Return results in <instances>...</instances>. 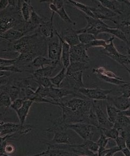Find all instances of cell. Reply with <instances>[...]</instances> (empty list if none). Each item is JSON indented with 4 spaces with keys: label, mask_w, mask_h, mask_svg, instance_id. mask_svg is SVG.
<instances>
[{
    "label": "cell",
    "mask_w": 130,
    "mask_h": 156,
    "mask_svg": "<svg viewBox=\"0 0 130 156\" xmlns=\"http://www.w3.org/2000/svg\"><path fill=\"white\" fill-rule=\"evenodd\" d=\"M115 38V37L112 36L108 40H107V44L106 47L102 51V52L109 58L111 56H117L120 53L116 48L113 43V40Z\"/></svg>",
    "instance_id": "cell-22"
},
{
    "label": "cell",
    "mask_w": 130,
    "mask_h": 156,
    "mask_svg": "<svg viewBox=\"0 0 130 156\" xmlns=\"http://www.w3.org/2000/svg\"><path fill=\"white\" fill-rule=\"evenodd\" d=\"M24 100L25 99L23 98H17L16 100L12 101L11 106L10 107V108L14 110L15 112L17 111V110H19V108H21L22 107V106L23 105Z\"/></svg>",
    "instance_id": "cell-43"
},
{
    "label": "cell",
    "mask_w": 130,
    "mask_h": 156,
    "mask_svg": "<svg viewBox=\"0 0 130 156\" xmlns=\"http://www.w3.org/2000/svg\"><path fill=\"white\" fill-rule=\"evenodd\" d=\"M87 49L84 44H80L71 47L70 48V62H80L89 63L90 56L87 53Z\"/></svg>",
    "instance_id": "cell-9"
},
{
    "label": "cell",
    "mask_w": 130,
    "mask_h": 156,
    "mask_svg": "<svg viewBox=\"0 0 130 156\" xmlns=\"http://www.w3.org/2000/svg\"><path fill=\"white\" fill-rule=\"evenodd\" d=\"M58 107L62 110V121L67 125L77 122L90 124V116L94 111L92 100L80 95L70 100H62Z\"/></svg>",
    "instance_id": "cell-2"
},
{
    "label": "cell",
    "mask_w": 130,
    "mask_h": 156,
    "mask_svg": "<svg viewBox=\"0 0 130 156\" xmlns=\"http://www.w3.org/2000/svg\"><path fill=\"white\" fill-rule=\"evenodd\" d=\"M30 76L38 84L39 86H41L42 87L46 88L51 87L54 86L53 84L51 83L50 78L44 77V76H34L32 75Z\"/></svg>",
    "instance_id": "cell-32"
},
{
    "label": "cell",
    "mask_w": 130,
    "mask_h": 156,
    "mask_svg": "<svg viewBox=\"0 0 130 156\" xmlns=\"http://www.w3.org/2000/svg\"><path fill=\"white\" fill-rule=\"evenodd\" d=\"M121 152L123 153L124 156H130V150L127 147H125L121 149Z\"/></svg>",
    "instance_id": "cell-51"
},
{
    "label": "cell",
    "mask_w": 130,
    "mask_h": 156,
    "mask_svg": "<svg viewBox=\"0 0 130 156\" xmlns=\"http://www.w3.org/2000/svg\"><path fill=\"white\" fill-rule=\"evenodd\" d=\"M59 34L62 39L67 42L71 47L80 44L77 30H75L71 27H68L64 29Z\"/></svg>",
    "instance_id": "cell-11"
},
{
    "label": "cell",
    "mask_w": 130,
    "mask_h": 156,
    "mask_svg": "<svg viewBox=\"0 0 130 156\" xmlns=\"http://www.w3.org/2000/svg\"><path fill=\"white\" fill-rule=\"evenodd\" d=\"M45 19L46 18L41 17V16H39L36 12L34 7L32 6L31 16H30V19L29 20V21L32 22V23H33L35 25H36V26L39 27L40 24L43 22Z\"/></svg>",
    "instance_id": "cell-36"
},
{
    "label": "cell",
    "mask_w": 130,
    "mask_h": 156,
    "mask_svg": "<svg viewBox=\"0 0 130 156\" xmlns=\"http://www.w3.org/2000/svg\"><path fill=\"white\" fill-rule=\"evenodd\" d=\"M89 67V63L80 62H70V65L67 68V76H69L77 72L87 69Z\"/></svg>",
    "instance_id": "cell-23"
},
{
    "label": "cell",
    "mask_w": 130,
    "mask_h": 156,
    "mask_svg": "<svg viewBox=\"0 0 130 156\" xmlns=\"http://www.w3.org/2000/svg\"><path fill=\"white\" fill-rule=\"evenodd\" d=\"M56 13H57L58 15V16L60 17V19L63 20V21L66 23L69 24H74V25L76 24V23L72 21L70 16L67 14V12L65 10L64 6H63V7L61 8L60 9H58L56 11Z\"/></svg>",
    "instance_id": "cell-38"
},
{
    "label": "cell",
    "mask_w": 130,
    "mask_h": 156,
    "mask_svg": "<svg viewBox=\"0 0 130 156\" xmlns=\"http://www.w3.org/2000/svg\"><path fill=\"white\" fill-rule=\"evenodd\" d=\"M100 128L103 134L110 139H112L115 140L119 136V130L114 127L110 129H105L101 127Z\"/></svg>",
    "instance_id": "cell-35"
},
{
    "label": "cell",
    "mask_w": 130,
    "mask_h": 156,
    "mask_svg": "<svg viewBox=\"0 0 130 156\" xmlns=\"http://www.w3.org/2000/svg\"><path fill=\"white\" fill-rule=\"evenodd\" d=\"M65 3H70L73 6H74L75 8H76L80 10V11L83 12L85 15L95 19L94 14L91 10V6L83 4L80 2H77L75 1H70V0L65 1Z\"/></svg>",
    "instance_id": "cell-24"
},
{
    "label": "cell",
    "mask_w": 130,
    "mask_h": 156,
    "mask_svg": "<svg viewBox=\"0 0 130 156\" xmlns=\"http://www.w3.org/2000/svg\"><path fill=\"white\" fill-rule=\"evenodd\" d=\"M51 65L60 66V61H53L48 58H46V56H39L36 57L28 66H26L24 70L32 74L35 70L39 68Z\"/></svg>",
    "instance_id": "cell-10"
},
{
    "label": "cell",
    "mask_w": 130,
    "mask_h": 156,
    "mask_svg": "<svg viewBox=\"0 0 130 156\" xmlns=\"http://www.w3.org/2000/svg\"><path fill=\"white\" fill-rule=\"evenodd\" d=\"M32 3L30 1H23L21 7L22 17L26 22L29 21L32 12Z\"/></svg>",
    "instance_id": "cell-30"
},
{
    "label": "cell",
    "mask_w": 130,
    "mask_h": 156,
    "mask_svg": "<svg viewBox=\"0 0 130 156\" xmlns=\"http://www.w3.org/2000/svg\"><path fill=\"white\" fill-rule=\"evenodd\" d=\"M129 100H130V97L129 98Z\"/></svg>",
    "instance_id": "cell-55"
},
{
    "label": "cell",
    "mask_w": 130,
    "mask_h": 156,
    "mask_svg": "<svg viewBox=\"0 0 130 156\" xmlns=\"http://www.w3.org/2000/svg\"><path fill=\"white\" fill-rule=\"evenodd\" d=\"M124 1V2L125 3L126 5L128 6V7L129 8V9H130V15H129V17H128V19H127L124 20L125 21H130V1Z\"/></svg>",
    "instance_id": "cell-53"
},
{
    "label": "cell",
    "mask_w": 130,
    "mask_h": 156,
    "mask_svg": "<svg viewBox=\"0 0 130 156\" xmlns=\"http://www.w3.org/2000/svg\"><path fill=\"white\" fill-rule=\"evenodd\" d=\"M109 140L110 139L103 134V133L101 132V135L96 142L97 144L98 145L99 147L106 148V146L108 145Z\"/></svg>",
    "instance_id": "cell-42"
},
{
    "label": "cell",
    "mask_w": 130,
    "mask_h": 156,
    "mask_svg": "<svg viewBox=\"0 0 130 156\" xmlns=\"http://www.w3.org/2000/svg\"><path fill=\"white\" fill-rule=\"evenodd\" d=\"M115 141L116 142V145H117L118 147H119L121 149L126 147V146L125 139L123 136H121L120 135L115 140Z\"/></svg>",
    "instance_id": "cell-48"
},
{
    "label": "cell",
    "mask_w": 130,
    "mask_h": 156,
    "mask_svg": "<svg viewBox=\"0 0 130 156\" xmlns=\"http://www.w3.org/2000/svg\"><path fill=\"white\" fill-rule=\"evenodd\" d=\"M17 62V58L7 59V58H1V67H8V66L15 65Z\"/></svg>",
    "instance_id": "cell-47"
},
{
    "label": "cell",
    "mask_w": 130,
    "mask_h": 156,
    "mask_svg": "<svg viewBox=\"0 0 130 156\" xmlns=\"http://www.w3.org/2000/svg\"><path fill=\"white\" fill-rule=\"evenodd\" d=\"M67 130H56L53 132L54 136L50 141L51 144H70V137L67 133Z\"/></svg>",
    "instance_id": "cell-19"
},
{
    "label": "cell",
    "mask_w": 130,
    "mask_h": 156,
    "mask_svg": "<svg viewBox=\"0 0 130 156\" xmlns=\"http://www.w3.org/2000/svg\"><path fill=\"white\" fill-rule=\"evenodd\" d=\"M74 145L77 147L88 149L92 152H94V154H96L97 156H98L97 153L99 149L98 145L97 144L96 142H94L92 140L87 139L86 140H84V143H83L82 144H74Z\"/></svg>",
    "instance_id": "cell-28"
},
{
    "label": "cell",
    "mask_w": 130,
    "mask_h": 156,
    "mask_svg": "<svg viewBox=\"0 0 130 156\" xmlns=\"http://www.w3.org/2000/svg\"><path fill=\"white\" fill-rule=\"evenodd\" d=\"M21 125L12 122H1V136H5L8 134H12L19 131Z\"/></svg>",
    "instance_id": "cell-17"
},
{
    "label": "cell",
    "mask_w": 130,
    "mask_h": 156,
    "mask_svg": "<svg viewBox=\"0 0 130 156\" xmlns=\"http://www.w3.org/2000/svg\"><path fill=\"white\" fill-rule=\"evenodd\" d=\"M106 111L108 116V120L112 124H115L118 117L120 115L121 111L118 110L116 107L111 104H108V103L106 105Z\"/></svg>",
    "instance_id": "cell-27"
},
{
    "label": "cell",
    "mask_w": 130,
    "mask_h": 156,
    "mask_svg": "<svg viewBox=\"0 0 130 156\" xmlns=\"http://www.w3.org/2000/svg\"><path fill=\"white\" fill-rule=\"evenodd\" d=\"M121 86V95L129 98L130 97V82L123 84Z\"/></svg>",
    "instance_id": "cell-46"
},
{
    "label": "cell",
    "mask_w": 130,
    "mask_h": 156,
    "mask_svg": "<svg viewBox=\"0 0 130 156\" xmlns=\"http://www.w3.org/2000/svg\"><path fill=\"white\" fill-rule=\"evenodd\" d=\"M67 76V68L63 67L59 73L53 77L50 78V80L54 86L60 87V84Z\"/></svg>",
    "instance_id": "cell-29"
},
{
    "label": "cell",
    "mask_w": 130,
    "mask_h": 156,
    "mask_svg": "<svg viewBox=\"0 0 130 156\" xmlns=\"http://www.w3.org/2000/svg\"><path fill=\"white\" fill-rule=\"evenodd\" d=\"M104 33L111 34L113 37H116L118 39L121 40L122 41L124 42L126 44H128V40L126 37L125 34L119 28H113V27H108L105 29Z\"/></svg>",
    "instance_id": "cell-26"
},
{
    "label": "cell",
    "mask_w": 130,
    "mask_h": 156,
    "mask_svg": "<svg viewBox=\"0 0 130 156\" xmlns=\"http://www.w3.org/2000/svg\"><path fill=\"white\" fill-rule=\"evenodd\" d=\"M110 58L116 61L125 68L129 67L130 65V56L128 55H124L123 54L119 53L117 56H111Z\"/></svg>",
    "instance_id": "cell-33"
},
{
    "label": "cell",
    "mask_w": 130,
    "mask_h": 156,
    "mask_svg": "<svg viewBox=\"0 0 130 156\" xmlns=\"http://www.w3.org/2000/svg\"><path fill=\"white\" fill-rule=\"evenodd\" d=\"M121 114L125 115L126 117L130 118V108H128V110H125V111H121Z\"/></svg>",
    "instance_id": "cell-52"
},
{
    "label": "cell",
    "mask_w": 130,
    "mask_h": 156,
    "mask_svg": "<svg viewBox=\"0 0 130 156\" xmlns=\"http://www.w3.org/2000/svg\"><path fill=\"white\" fill-rule=\"evenodd\" d=\"M92 3L93 5L91 6V10L94 14L95 19L109 20L117 25L118 23L113 17H116L118 15L103 6L99 1H92Z\"/></svg>",
    "instance_id": "cell-5"
},
{
    "label": "cell",
    "mask_w": 130,
    "mask_h": 156,
    "mask_svg": "<svg viewBox=\"0 0 130 156\" xmlns=\"http://www.w3.org/2000/svg\"><path fill=\"white\" fill-rule=\"evenodd\" d=\"M112 92L111 90H104L100 88L82 87L78 90L87 99L91 100H107L110 94Z\"/></svg>",
    "instance_id": "cell-6"
},
{
    "label": "cell",
    "mask_w": 130,
    "mask_h": 156,
    "mask_svg": "<svg viewBox=\"0 0 130 156\" xmlns=\"http://www.w3.org/2000/svg\"><path fill=\"white\" fill-rule=\"evenodd\" d=\"M26 35L24 32L17 29L12 28L7 30L3 34H1V40H5L9 43L16 41Z\"/></svg>",
    "instance_id": "cell-18"
},
{
    "label": "cell",
    "mask_w": 130,
    "mask_h": 156,
    "mask_svg": "<svg viewBox=\"0 0 130 156\" xmlns=\"http://www.w3.org/2000/svg\"><path fill=\"white\" fill-rule=\"evenodd\" d=\"M14 146H13L12 144H7L5 149V156H9L10 154L14 153Z\"/></svg>",
    "instance_id": "cell-49"
},
{
    "label": "cell",
    "mask_w": 130,
    "mask_h": 156,
    "mask_svg": "<svg viewBox=\"0 0 130 156\" xmlns=\"http://www.w3.org/2000/svg\"><path fill=\"white\" fill-rule=\"evenodd\" d=\"M62 42L60 37L55 34L48 39V58L53 61H60Z\"/></svg>",
    "instance_id": "cell-8"
},
{
    "label": "cell",
    "mask_w": 130,
    "mask_h": 156,
    "mask_svg": "<svg viewBox=\"0 0 130 156\" xmlns=\"http://www.w3.org/2000/svg\"><path fill=\"white\" fill-rule=\"evenodd\" d=\"M107 104L106 100H92V105L98 119L99 126L110 129L113 127V124L108 120L106 111Z\"/></svg>",
    "instance_id": "cell-4"
},
{
    "label": "cell",
    "mask_w": 130,
    "mask_h": 156,
    "mask_svg": "<svg viewBox=\"0 0 130 156\" xmlns=\"http://www.w3.org/2000/svg\"><path fill=\"white\" fill-rule=\"evenodd\" d=\"M1 92L7 93L13 101L19 98L21 89L19 86L13 83L12 79L10 78L7 83L1 85Z\"/></svg>",
    "instance_id": "cell-13"
},
{
    "label": "cell",
    "mask_w": 130,
    "mask_h": 156,
    "mask_svg": "<svg viewBox=\"0 0 130 156\" xmlns=\"http://www.w3.org/2000/svg\"><path fill=\"white\" fill-rule=\"evenodd\" d=\"M78 37L80 43L84 45L97 39L96 37L89 33H80L78 34Z\"/></svg>",
    "instance_id": "cell-40"
},
{
    "label": "cell",
    "mask_w": 130,
    "mask_h": 156,
    "mask_svg": "<svg viewBox=\"0 0 130 156\" xmlns=\"http://www.w3.org/2000/svg\"><path fill=\"white\" fill-rule=\"evenodd\" d=\"M130 118L121 114L120 112V115L118 117L115 123L113 124V127L118 129L119 131L121 130L128 129L130 126Z\"/></svg>",
    "instance_id": "cell-25"
},
{
    "label": "cell",
    "mask_w": 130,
    "mask_h": 156,
    "mask_svg": "<svg viewBox=\"0 0 130 156\" xmlns=\"http://www.w3.org/2000/svg\"><path fill=\"white\" fill-rule=\"evenodd\" d=\"M9 5V1L1 0L0 1V9L1 11L5 9Z\"/></svg>",
    "instance_id": "cell-50"
},
{
    "label": "cell",
    "mask_w": 130,
    "mask_h": 156,
    "mask_svg": "<svg viewBox=\"0 0 130 156\" xmlns=\"http://www.w3.org/2000/svg\"><path fill=\"white\" fill-rule=\"evenodd\" d=\"M4 52L14 51L19 54L15 64L23 71L36 57L48 55V39L44 37L39 29L34 34L26 35L16 41L9 43L7 48L2 49Z\"/></svg>",
    "instance_id": "cell-1"
},
{
    "label": "cell",
    "mask_w": 130,
    "mask_h": 156,
    "mask_svg": "<svg viewBox=\"0 0 130 156\" xmlns=\"http://www.w3.org/2000/svg\"><path fill=\"white\" fill-rule=\"evenodd\" d=\"M121 149L117 145L113 146L110 148H106L102 151L99 156H113L118 152L121 151Z\"/></svg>",
    "instance_id": "cell-41"
},
{
    "label": "cell",
    "mask_w": 130,
    "mask_h": 156,
    "mask_svg": "<svg viewBox=\"0 0 130 156\" xmlns=\"http://www.w3.org/2000/svg\"><path fill=\"white\" fill-rule=\"evenodd\" d=\"M97 76L104 82L111 83L112 85H115L121 86L123 84H124L125 83H128V81L124 80L123 79H116V78H111V77H108L105 76H102V75H96Z\"/></svg>",
    "instance_id": "cell-34"
},
{
    "label": "cell",
    "mask_w": 130,
    "mask_h": 156,
    "mask_svg": "<svg viewBox=\"0 0 130 156\" xmlns=\"http://www.w3.org/2000/svg\"><path fill=\"white\" fill-rule=\"evenodd\" d=\"M83 71H79L69 76H67L65 79L60 84V87L78 92L80 88L85 87L83 81Z\"/></svg>",
    "instance_id": "cell-7"
},
{
    "label": "cell",
    "mask_w": 130,
    "mask_h": 156,
    "mask_svg": "<svg viewBox=\"0 0 130 156\" xmlns=\"http://www.w3.org/2000/svg\"><path fill=\"white\" fill-rule=\"evenodd\" d=\"M67 129L73 130L84 140L87 139L92 140L94 134L100 131L99 127L84 122L67 124Z\"/></svg>",
    "instance_id": "cell-3"
},
{
    "label": "cell",
    "mask_w": 130,
    "mask_h": 156,
    "mask_svg": "<svg viewBox=\"0 0 130 156\" xmlns=\"http://www.w3.org/2000/svg\"><path fill=\"white\" fill-rule=\"evenodd\" d=\"M33 102H34V101L32 100H24L23 105L22 107L15 112L16 113L18 118L19 119V124L21 125L25 124L27 116L29 113V110Z\"/></svg>",
    "instance_id": "cell-20"
},
{
    "label": "cell",
    "mask_w": 130,
    "mask_h": 156,
    "mask_svg": "<svg viewBox=\"0 0 130 156\" xmlns=\"http://www.w3.org/2000/svg\"><path fill=\"white\" fill-rule=\"evenodd\" d=\"M55 12H52L50 19L46 18L45 20L39 26V31L46 39H49L53 37L55 34V29L53 28V16Z\"/></svg>",
    "instance_id": "cell-12"
},
{
    "label": "cell",
    "mask_w": 130,
    "mask_h": 156,
    "mask_svg": "<svg viewBox=\"0 0 130 156\" xmlns=\"http://www.w3.org/2000/svg\"><path fill=\"white\" fill-rule=\"evenodd\" d=\"M106 44H107L106 40L97 39L93 40L92 41L90 42L89 44H85V46L87 50L88 49L93 48V47H103L104 48L106 47Z\"/></svg>",
    "instance_id": "cell-39"
},
{
    "label": "cell",
    "mask_w": 130,
    "mask_h": 156,
    "mask_svg": "<svg viewBox=\"0 0 130 156\" xmlns=\"http://www.w3.org/2000/svg\"><path fill=\"white\" fill-rule=\"evenodd\" d=\"M35 129L34 126L29 124L22 125L21 126L19 131L17 133L21 135H26L28 134L29 132L32 131V130Z\"/></svg>",
    "instance_id": "cell-45"
},
{
    "label": "cell",
    "mask_w": 130,
    "mask_h": 156,
    "mask_svg": "<svg viewBox=\"0 0 130 156\" xmlns=\"http://www.w3.org/2000/svg\"><path fill=\"white\" fill-rule=\"evenodd\" d=\"M60 66L58 65H51L39 68L35 71L32 75L34 76H44L48 78H51L53 72L55 71L56 69L58 68Z\"/></svg>",
    "instance_id": "cell-21"
},
{
    "label": "cell",
    "mask_w": 130,
    "mask_h": 156,
    "mask_svg": "<svg viewBox=\"0 0 130 156\" xmlns=\"http://www.w3.org/2000/svg\"><path fill=\"white\" fill-rule=\"evenodd\" d=\"M92 72V73L96 74V75H102V76H105L108 77L122 79V78L119 77L118 76L116 75L115 73H113V72L108 70L105 67H102V66L93 68Z\"/></svg>",
    "instance_id": "cell-31"
},
{
    "label": "cell",
    "mask_w": 130,
    "mask_h": 156,
    "mask_svg": "<svg viewBox=\"0 0 130 156\" xmlns=\"http://www.w3.org/2000/svg\"><path fill=\"white\" fill-rule=\"evenodd\" d=\"M1 107L5 108V111L9 108L12 103V100L7 93L1 92Z\"/></svg>",
    "instance_id": "cell-37"
},
{
    "label": "cell",
    "mask_w": 130,
    "mask_h": 156,
    "mask_svg": "<svg viewBox=\"0 0 130 156\" xmlns=\"http://www.w3.org/2000/svg\"><path fill=\"white\" fill-rule=\"evenodd\" d=\"M107 101L111 103V105H113L118 110L121 111L128 110L130 108V101L129 98L125 97L123 95L117 97V96H108Z\"/></svg>",
    "instance_id": "cell-14"
},
{
    "label": "cell",
    "mask_w": 130,
    "mask_h": 156,
    "mask_svg": "<svg viewBox=\"0 0 130 156\" xmlns=\"http://www.w3.org/2000/svg\"><path fill=\"white\" fill-rule=\"evenodd\" d=\"M1 71H8L12 74L22 73L23 72L21 68L15 65L8 67H1Z\"/></svg>",
    "instance_id": "cell-44"
},
{
    "label": "cell",
    "mask_w": 130,
    "mask_h": 156,
    "mask_svg": "<svg viewBox=\"0 0 130 156\" xmlns=\"http://www.w3.org/2000/svg\"><path fill=\"white\" fill-rule=\"evenodd\" d=\"M55 31L62 42L60 61H62L63 67L67 68L70 64V48H71V46L69 44H67V42H66L64 40H63V39H62V37L60 35L59 33L56 29H55Z\"/></svg>",
    "instance_id": "cell-16"
},
{
    "label": "cell",
    "mask_w": 130,
    "mask_h": 156,
    "mask_svg": "<svg viewBox=\"0 0 130 156\" xmlns=\"http://www.w3.org/2000/svg\"><path fill=\"white\" fill-rule=\"evenodd\" d=\"M101 5L112 12L118 15H122L125 12L124 4L123 5V1H109L103 0L99 1Z\"/></svg>",
    "instance_id": "cell-15"
},
{
    "label": "cell",
    "mask_w": 130,
    "mask_h": 156,
    "mask_svg": "<svg viewBox=\"0 0 130 156\" xmlns=\"http://www.w3.org/2000/svg\"><path fill=\"white\" fill-rule=\"evenodd\" d=\"M125 69L128 73H129L130 76V67H126V68H125Z\"/></svg>",
    "instance_id": "cell-54"
}]
</instances>
